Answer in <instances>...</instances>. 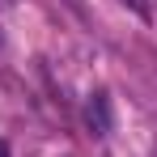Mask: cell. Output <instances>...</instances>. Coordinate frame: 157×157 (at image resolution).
Here are the masks:
<instances>
[{
	"label": "cell",
	"mask_w": 157,
	"mask_h": 157,
	"mask_svg": "<svg viewBox=\"0 0 157 157\" xmlns=\"http://www.w3.org/2000/svg\"><path fill=\"white\" fill-rule=\"evenodd\" d=\"M85 119H89L94 136H106V132H110V102H106V94H94V98H89Z\"/></svg>",
	"instance_id": "6da1fadb"
},
{
	"label": "cell",
	"mask_w": 157,
	"mask_h": 157,
	"mask_svg": "<svg viewBox=\"0 0 157 157\" xmlns=\"http://www.w3.org/2000/svg\"><path fill=\"white\" fill-rule=\"evenodd\" d=\"M123 4H132L140 17H153V9H149V0H123Z\"/></svg>",
	"instance_id": "7a4b0ae2"
},
{
	"label": "cell",
	"mask_w": 157,
	"mask_h": 157,
	"mask_svg": "<svg viewBox=\"0 0 157 157\" xmlns=\"http://www.w3.org/2000/svg\"><path fill=\"white\" fill-rule=\"evenodd\" d=\"M0 157H9V144H4V140H0Z\"/></svg>",
	"instance_id": "3957f363"
}]
</instances>
